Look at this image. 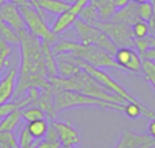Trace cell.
Masks as SVG:
<instances>
[{"label": "cell", "mask_w": 155, "mask_h": 148, "mask_svg": "<svg viewBox=\"0 0 155 148\" xmlns=\"http://www.w3.org/2000/svg\"><path fill=\"white\" fill-rule=\"evenodd\" d=\"M29 2L31 3V5H33V7H34V8H37V10H38V4H37V0H29Z\"/></svg>", "instance_id": "obj_36"}, {"label": "cell", "mask_w": 155, "mask_h": 148, "mask_svg": "<svg viewBox=\"0 0 155 148\" xmlns=\"http://www.w3.org/2000/svg\"><path fill=\"white\" fill-rule=\"evenodd\" d=\"M142 72L144 75L146 80L153 86L155 90V61L151 60H142Z\"/></svg>", "instance_id": "obj_21"}, {"label": "cell", "mask_w": 155, "mask_h": 148, "mask_svg": "<svg viewBox=\"0 0 155 148\" xmlns=\"http://www.w3.org/2000/svg\"><path fill=\"white\" fill-rule=\"evenodd\" d=\"M140 57H142V60H151V61H155V48L154 46L148 48Z\"/></svg>", "instance_id": "obj_30"}, {"label": "cell", "mask_w": 155, "mask_h": 148, "mask_svg": "<svg viewBox=\"0 0 155 148\" xmlns=\"http://www.w3.org/2000/svg\"><path fill=\"white\" fill-rule=\"evenodd\" d=\"M148 42H150V48L151 46H154L155 48V35L154 37H150V35H148Z\"/></svg>", "instance_id": "obj_35"}, {"label": "cell", "mask_w": 155, "mask_h": 148, "mask_svg": "<svg viewBox=\"0 0 155 148\" xmlns=\"http://www.w3.org/2000/svg\"><path fill=\"white\" fill-rule=\"evenodd\" d=\"M74 26H75V30L78 35H79V42L84 43V45L98 46V48L104 49V50L109 52L110 54L114 56L116 50H117V46L106 35V33H104L97 26H93V24L82 21L80 18L74 23Z\"/></svg>", "instance_id": "obj_5"}, {"label": "cell", "mask_w": 155, "mask_h": 148, "mask_svg": "<svg viewBox=\"0 0 155 148\" xmlns=\"http://www.w3.org/2000/svg\"><path fill=\"white\" fill-rule=\"evenodd\" d=\"M48 121L45 118L44 120H35V121H30L29 124L26 125L27 130L30 132V135L35 139V140H40L45 136L46 130H48Z\"/></svg>", "instance_id": "obj_18"}, {"label": "cell", "mask_w": 155, "mask_h": 148, "mask_svg": "<svg viewBox=\"0 0 155 148\" xmlns=\"http://www.w3.org/2000/svg\"><path fill=\"white\" fill-rule=\"evenodd\" d=\"M113 3H114L116 10H118V8H124V7H127L128 4H131L132 0H114Z\"/></svg>", "instance_id": "obj_32"}, {"label": "cell", "mask_w": 155, "mask_h": 148, "mask_svg": "<svg viewBox=\"0 0 155 148\" xmlns=\"http://www.w3.org/2000/svg\"><path fill=\"white\" fill-rule=\"evenodd\" d=\"M21 113H22V118L27 122L35 121V120H44L46 117L42 109L35 105H29L26 108L21 109Z\"/></svg>", "instance_id": "obj_20"}, {"label": "cell", "mask_w": 155, "mask_h": 148, "mask_svg": "<svg viewBox=\"0 0 155 148\" xmlns=\"http://www.w3.org/2000/svg\"><path fill=\"white\" fill-rule=\"evenodd\" d=\"M64 54L70 60H72V61L75 63L78 67H80L83 71H86L87 73H90V75L93 76V78L95 79L97 82H98V83H101L104 87H106V88L109 90L110 92H113V94H116V95H120L121 98H124V99L128 101V102L142 103L139 99H137V98H135L134 95H132L131 92L128 91V90H125L120 83H118V82H116L114 79H113L112 76L109 75V73H106L105 71H102L101 68L93 67L91 64L86 63L84 60L79 59V57H76L75 54H72V53H64Z\"/></svg>", "instance_id": "obj_4"}, {"label": "cell", "mask_w": 155, "mask_h": 148, "mask_svg": "<svg viewBox=\"0 0 155 148\" xmlns=\"http://www.w3.org/2000/svg\"><path fill=\"white\" fill-rule=\"evenodd\" d=\"M7 2L14 3V4H16L18 7H22V5H31V3H30L29 0H7ZM31 7H33V5H31Z\"/></svg>", "instance_id": "obj_33"}, {"label": "cell", "mask_w": 155, "mask_h": 148, "mask_svg": "<svg viewBox=\"0 0 155 148\" xmlns=\"http://www.w3.org/2000/svg\"><path fill=\"white\" fill-rule=\"evenodd\" d=\"M148 135L153 139H155V118L151 120L150 125H148Z\"/></svg>", "instance_id": "obj_34"}, {"label": "cell", "mask_w": 155, "mask_h": 148, "mask_svg": "<svg viewBox=\"0 0 155 148\" xmlns=\"http://www.w3.org/2000/svg\"><path fill=\"white\" fill-rule=\"evenodd\" d=\"M5 2H7V0H0V5H2V4H4Z\"/></svg>", "instance_id": "obj_38"}, {"label": "cell", "mask_w": 155, "mask_h": 148, "mask_svg": "<svg viewBox=\"0 0 155 148\" xmlns=\"http://www.w3.org/2000/svg\"><path fill=\"white\" fill-rule=\"evenodd\" d=\"M94 26H97L104 33H106V35L116 43L117 48L135 46V37H134V33H132L131 24L109 19V21H99Z\"/></svg>", "instance_id": "obj_7"}, {"label": "cell", "mask_w": 155, "mask_h": 148, "mask_svg": "<svg viewBox=\"0 0 155 148\" xmlns=\"http://www.w3.org/2000/svg\"><path fill=\"white\" fill-rule=\"evenodd\" d=\"M21 48V67L14 99H19L31 88L52 87L48 82V72L44 63L42 41L31 34L27 29L18 31Z\"/></svg>", "instance_id": "obj_1"}, {"label": "cell", "mask_w": 155, "mask_h": 148, "mask_svg": "<svg viewBox=\"0 0 155 148\" xmlns=\"http://www.w3.org/2000/svg\"><path fill=\"white\" fill-rule=\"evenodd\" d=\"M114 60L120 69L129 71L134 73L142 72V57L131 48H117Z\"/></svg>", "instance_id": "obj_10"}, {"label": "cell", "mask_w": 155, "mask_h": 148, "mask_svg": "<svg viewBox=\"0 0 155 148\" xmlns=\"http://www.w3.org/2000/svg\"><path fill=\"white\" fill-rule=\"evenodd\" d=\"M142 147H155V139L150 135L134 132L131 129H124L120 135L114 148H142Z\"/></svg>", "instance_id": "obj_9"}, {"label": "cell", "mask_w": 155, "mask_h": 148, "mask_svg": "<svg viewBox=\"0 0 155 148\" xmlns=\"http://www.w3.org/2000/svg\"><path fill=\"white\" fill-rule=\"evenodd\" d=\"M142 148H151V147H142Z\"/></svg>", "instance_id": "obj_41"}, {"label": "cell", "mask_w": 155, "mask_h": 148, "mask_svg": "<svg viewBox=\"0 0 155 148\" xmlns=\"http://www.w3.org/2000/svg\"><path fill=\"white\" fill-rule=\"evenodd\" d=\"M29 148H35V146H34V147H29Z\"/></svg>", "instance_id": "obj_43"}, {"label": "cell", "mask_w": 155, "mask_h": 148, "mask_svg": "<svg viewBox=\"0 0 155 148\" xmlns=\"http://www.w3.org/2000/svg\"><path fill=\"white\" fill-rule=\"evenodd\" d=\"M22 120L23 118H22L21 109L14 110L12 113H10L4 118L0 120V132H14V129L21 124Z\"/></svg>", "instance_id": "obj_17"}, {"label": "cell", "mask_w": 155, "mask_h": 148, "mask_svg": "<svg viewBox=\"0 0 155 148\" xmlns=\"http://www.w3.org/2000/svg\"><path fill=\"white\" fill-rule=\"evenodd\" d=\"M135 46H136L139 56H142L148 48H150V42H148V37L146 38H135Z\"/></svg>", "instance_id": "obj_28"}, {"label": "cell", "mask_w": 155, "mask_h": 148, "mask_svg": "<svg viewBox=\"0 0 155 148\" xmlns=\"http://www.w3.org/2000/svg\"><path fill=\"white\" fill-rule=\"evenodd\" d=\"M61 148H75V147H65V146H63Z\"/></svg>", "instance_id": "obj_39"}, {"label": "cell", "mask_w": 155, "mask_h": 148, "mask_svg": "<svg viewBox=\"0 0 155 148\" xmlns=\"http://www.w3.org/2000/svg\"><path fill=\"white\" fill-rule=\"evenodd\" d=\"M33 105L38 106L44 110L45 116H48L49 118L53 121L57 116V109L54 105V95H53V87H48V88H41L40 95L37 97V99L34 101Z\"/></svg>", "instance_id": "obj_14"}, {"label": "cell", "mask_w": 155, "mask_h": 148, "mask_svg": "<svg viewBox=\"0 0 155 148\" xmlns=\"http://www.w3.org/2000/svg\"><path fill=\"white\" fill-rule=\"evenodd\" d=\"M0 40L8 42L10 45H19L18 31L2 21H0Z\"/></svg>", "instance_id": "obj_19"}, {"label": "cell", "mask_w": 155, "mask_h": 148, "mask_svg": "<svg viewBox=\"0 0 155 148\" xmlns=\"http://www.w3.org/2000/svg\"><path fill=\"white\" fill-rule=\"evenodd\" d=\"M11 54H12V45L0 40V72L4 68V65L8 64V59Z\"/></svg>", "instance_id": "obj_25"}, {"label": "cell", "mask_w": 155, "mask_h": 148, "mask_svg": "<svg viewBox=\"0 0 155 148\" xmlns=\"http://www.w3.org/2000/svg\"><path fill=\"white\" fill-rule=\"evenodd\" d=\"M132 33H134L135 38H146L150 34V27H148V22L146 21H136L132 24Z\"/></svg>", "instance_id": "obj_22"}, {"label": "cell", "mask_w": 155, "mask_h": 148, "mask_svg": "<svg viewBox=\"0 0 155 148\" xmlns=\"http://www.w3.org/2000/svg\"><path fill=\"white\" fill-rule=\"evenodd\" d=\"M151 2H153V3H154V4H155V0H151Z\"/></svg>", "instance_id": "obj_42"}, {"label": "cell", "mask_w": 155, "mask_h": 148, "mask_svg": "<svg viewBox=\"0 0 155 148\" xmlns=\"http://www.w3.org/2000/svg\"><path fill=\"white\" fill-rule=\"evenodd\" d=\"M16 109H19V103L16 102V101H11V102L8 101V102H5V103H2V105H0V120L4 118L5 116H8V114L12 113Z\"/></svg>", "instance_id": "obj_27"}, {"label": "cell", "mask_w": 155, "mask_h": 148, "mask_svg": "<svg viewBox=\"0 0 155 148\" xmlns=\"http://www.w3.org/2000/svg\"><path fill=\"white\" fill-rule=\"evenodd\" d=\"M53 95H54V105H56L57 111L76 108V106L78 108H80V106H94V108L124 111V106H125L124 103L106 102V101L98 99V98L90 97V95L82 94V92L78 91H71V90L53 88Z\"/></svg>", "instance_id": "obj_3"}, {"label": "cell", "mask_w": 155, "mask_h": 148, "mask_svg": "<svg viewBox=\"0 0 155 148\" xmlns=\"http://www.w3.org/2000/svg\"><path fill=\"white\" fill-rule=\"evenodd\" d=\"M38 10L46 11L53 15H60L71 7V3L67 0H37Z\"/></svg>", "instance_id": "obj_16"}, {"label": "cell", "mask_w": 155, "mask_h": 148, "mask_svg": "<svg viewBox=\"0 0 155 148\" xmlns=\"http://www.w3.org/2000/svg\"><path fill=\"white\" fill-rule=\"evenodd\" d=\"M19 8H21V14L23 16L26 29L34 37H37L38 40L44 41V42L51 43V45L56 42L57 35L52 31V29L48 26L45 19L42 18V14H41L42 11L37 10L31 5H22Z\"/></svg>", "instance_id": "obj_6"}, {"label": "cell", "mask_w": 155, "mask_h": 148, "mask_svg": "<svg viewBox=\"0 0 155 148\" xmlns=\"http://www.w3.org/2000/svg\"><path fill=\"white\" fill-rule=\"evenodd\" d=\"M154 14V3L153 2H146L142 4H137V16L142 21L148 22Z\"/></svg>", "instance_id": "obj_24"}, {"label": "cell", "mask_w": 155, "mask_h": 148, "mask_svg": "<svg viewBox=\"0 0 155 148\" xmlns=\"http://www.w3.org/2000/svg\"><path fill=\"white\" fill-rule=\"evenodd\" d=\"M61 147L63 146L59 140H46V139H44L42 141H40L35 146V148H61Z\"/></svg>", "instance_id": "obj_29"}, {"label": "cell", "mask_w": 155, "mask_h": 148, "mask_svg": "<svg viewBox=\"0 0 155 148\" xmlns=\"http://www.w3.org/2000/svg\"><path fill=\"white\" fill-rule=\"evenodd\" d=\"M0 148H21L12 132H0Z\"/></svg>", "instance_id": "obj_23"}, {"label": "cell", "mask_w": 155, "mask_h": 148, "mask_svg": "<svg viewBox=\"0 0 155 148\" xmlns=\"http://www.w3.org/2000/svg\"><path fill=\"white\" fill-rule=\"evenodd\" d=\"M112 21L116 22H123L127 24H134L136 21H139V16H137V4L136 3H131L127 7L124 8H118L114 11V14L112 15Z\"/></svg>", "instance_id": "obj_15"}, {"label": "cell", "mask_w": 155, "mask_h": 148, "mask_svg": "<svg viewBox=\"0 0 155 148\" xmlns=\"http://www.w3.org/2000/svg\"><path fill=\"white\" fill-rule=\"evenodd\" d=\"M0 21L7 23L8 26H11L16 31L26 29L23 16L21 14V8L14 3L5 2L4 4L0 5Z\"/></svg>", "instance_id": "obj_11"}, {"label": "cell", "mask_w": 155, "mask_h": 148, "mask_svg": "<svg viewBox=\"0 0 155 148\" xmlns=\"http://www.w3.org/2000/svg\"><path fill=\"white\" fill-rule=\"evenodd\" d=\"M53 53L54 56L59 53H72L76 57L84 60L86 63L91 64L93 67L97 68H116L120 69L114 60V56L110 54L109 52L104 50V49L98 48L94 45H84L82 42H76V41H61L56 46H53Z\"/></svg>", "instance_id": "obj_2"}, {"label": "cell", "mask_w": 155, "mask_h": 148, "mask_svg": "<svg viewBox=\"0 0 155 148\" xmlns=\"http://www.w3.org/2000/svg\"><path fill=\"white\" fill-rule=\"evenodd\" d=\"M18 71L19 69L16 67L8 68V72L0 80V105L8 102L11 98H14L16 82H18Z\"/></svg>", "instance_id": "obj_13"}, {"label": "cell", "mask_w": 155, "mask_h": 148, "mask_svg": "<svg viewBox=\"0 0 155 148\" xmlns=\"http://www.w3.org/2000/svg\"><path fill=\"white\" fill-rule=\"evenodd\" d=\"M34 140L35 139L30 135V132L27 130L26 127H23V129L21 130V135H19L18 143L21 148H29V147H34Z\"/></svg>", "instance_id": "obj_26"}, {"label": "cell", "mask_w": 155, "mask_h": 148, "mask_svg": "<svg viewBox=\"0 0 155 148\" xmlns=\"http://www.w3.org/2000/svg\"><path fill=\"white\" fill-rule=\"evenodd\" d=\"M90 4V0H75L74 3H71V7L67 11H64L63 14L57 15L56 21L52 24V31L54 34H60V33L65 31L68 27L74 26V23L79 19L82 11L84 10L86 5Z\"/></svg>", "instance_id": "obj_8"}, {"label": "cell", "mask_w": 155, "mask_h": 148, "mask_svg": "<svg viewBox=\"0 0 155 148\" xmlns=\"http://www.w3.org/2000/svg\"><path fill=\"white\" fill-rule=\"evenodd\" d=\"M148 27H150V37H154L155 35V4H154V14L151 16V19L148 21Z\"/></svg>", "instance_id": "obj_31"}, {"label": "cell", "mask_w": 155, "mask_h": 148, "mask_svg": "<svg viewBox=\"0 0 155 148\" xmlns=\"http://www.w3.org/2000/svg\"><path fill=\"white\" fill-rule=\"evenodd\" d=\"M150 2V0H132V3H136V4H142V3Z\"/></svg>", "instance_id": "obj_37"}, {"label": "cell", "mask_w": 155, "mask_h": 148, "mask_svg": "<svg viewBox=\"0 0 155 148\" xmlns=\"http://www.w3.org/2000/svg\"><path fill=\"white\" fill-rule=\"evenodd\" d=\"M67 2H70V3H74V2H75V0H67Z\"/></svg>", "instance_id": "obj_40"}, {"label": "cell", "mask_w": 155, "mask_h": 148, "mask_svg": "<svg viewBox=\"0 0 155 148\" xmlns=\"http://www.w3.org/2000/svg\"><path fill=\"white\" fill-rule=\"evenodd\" d=\"M51 124L53 125V128L56 129L61 146L76 147L78 144L80 143L79 132H78V129H75L70 122H63V121H56V120H53Z\"/></svg>", "instance_id": "obj_12"}]
</instances>
